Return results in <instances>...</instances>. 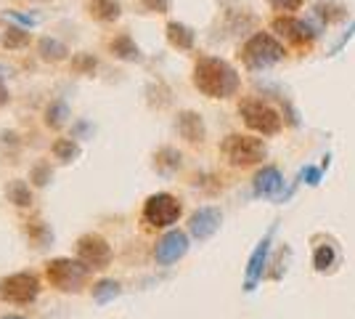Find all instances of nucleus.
I'll list each match as a JSON object with an SVG mask.
<instances>
[{"mask_svg": "<svg viewBox=\"0 0 355 319\" xmlns=\"http://www.w3.org/2000/svg\"><path fill=\"white\" fill-rule=\"evenodd\" d=\"M193 85L209 99H228L239 91L241 80L234 64L218 56H202L193 67Z\"/></svg>", "mask_w": 355, "mask_h": 319, "instance_id": "1", "label": "nucleus"}, {"mask_svg": "<svg viewBox=\"0 0 355 319\" xmlns=\"http://www.w3.org/2000/svg\"><path fill=\"white\" fill-rule=\"evenodd\" d=\"M284 56H286V48L270 32H254L250 40L241 46V61H244V67L252 69V72L268 69V67L279 64Z\"/></svg>", "mask_w": 355, "mask_h": 319, "instance_id": "2", "label": "nucleus"}, {"mask_svg": "<svg viewBox=\"0 0 355 319\" xmlns=\"http://www.w3.org/2000/svg\"><path fill=\"white\" fill-rule=\"evenodd\" d=\"M220 152L234 167H250V165L263 163L268 149H266V144H263V138L244 136V133H231V136L223 138Z\"/></svg>", "mask_w": 355, "mask_h": 319, "instance_id": "3", "label": "nucleus"}, {"mask_svg": "<svg viewBox=\"0 0 355 319\" xmlns=\"http://www.w3.org/2000/svg\"><path fill=\"white\" fill-rule=\"evenodd\" d=\"M239 115H241L244 125L250 131H254V133H260V136H276L282 131V115H279V109H273L263 99H244L239 104Z\"/></svg>", "mask_w": 355, "mask_h": 319, "instance_id": "4", "label": "nucleus"}, {"mask_svg": "<svg viewBox=\"0 0 355 319\" xmlns=\"http://www.w3.org/2000/svg\"><path fill=\"white\" fill-rule=\"evenodd\" d=\"M88 274L90 269L83 261H72V259H53L45 266L48 282L56 290H64V293H77V290L85 285Z\"/></svg>", "mask_w": 355, "mask_h": 319, "instance_id": "5", "label": "nucleus"}, {"mask_svg": "<svg viewBox=\"0 0 355 319\" xmlns=\"http://www.w3.org/2000/svg\"><path fill=\"white\" fill-rule=\"evenodd\" d=\"M40 293V279L35 274L19 272L0 279V298L8 304H32Z\"/></svg>", "mask_w": 355, "mask_h": 319, "instance_id": "6", "label": "nucleus"}, {"mask_svg": "<svg viewBox=\"0 0 355 319\" xmlns=\"http://www.w3.org/2000/svg\"><path fill=\"white\" fill-rule=\"evenodd\" d=\"M180 202L178 197L173 195H167V192H157V195H151V197L144 202V218H146V224L151 227H173L178 218H180Z\"/></svg>", "mask_w": 355, "mask_h": 319, "instance_id": "7", "label": "nucleus"}, {"mask_svg": "<svg viewBox=\"0 0 355 319\" xmlns=\"http://www.w3.org/2000/svg\"><path fill=\"white\" fill-rule=\"evenodd\" d=\"M77 259L88 269H106L112 263V247L101 234H83L77 240Z\"/></svg>", "mask_w": 355, "mask_h": 319, "instance_id": "8", "label": "nucleus"}, {"mask_svg": "<svg viewBox=\"0 0 355 319\" xmlns=\"http://www.w3.org/2000/svg\"><path fill=\"white\" fill-rule=\"evenodd\" d=\"M276 224L268 229V234L257 243V247L252 250L250 261H247V277H244V290H254L257 288V282L263 279V274H266V266H268V256H270V245H273V234H276Z\"/></svg>", "mask_w": 355, "mask_h": 319, "instance_id": "9", "label": "nucleus"}, {"mask_svg": "<svg viewBox=\"0 0 355 319\" xmlns=\"http://www.w3.org/2000/svg\"><path fill=\"white\" fill-rule=\"evenodd\" d=\"M273 32H279L292 46H308L318 38V32L311 27V22H302L297 16H276L273 19Z\"/></svg>", "mask_w": 355, "mask_h": 319, "instance_id": "10", "label": "nucleus"}, {"mask_svg": "<svg viewBox=\"0 0 355 319\" xmlns=\"http://www.w3.org/2000/svg\"><path fill=\"white\" fill-rule=\"evenodd\" d=\"M186 253H189V234L180 229H170L154 247V259L159 266H170V263L183 259Z\"/></svg>", "mask_w": 355, "mask_h": 319, "instance_id": "11", "label": "nucleus"}, {"mask_svg": "<svg viewBox=\"0 0 355 319\" xmlns=\"http://www.w3.org/2000/svg\"><path fill=\"white\" fill-rule=\"evenodd\" d=\"M223 224V213L220 208H215V205H205V208H199V211L191 213V218H189V231H191V237L196 240H209Z\"/></svg>", "mask_w": 355, "mask_h": 319, "instance_id": "12", "label": "nucleus"}, {"mask_svg": "<svg viewBox=\"0 0 355 319\" xmlns=\"http://www.w3.org/2000/svg\"><path fill=\"white\" fill-rule=\"evenodd\" d=\"M282 189H284V176L276 165L260 167V170L254 173V179H252V192H254L257 197L279 199V192H282Z\"/></svg>", "mask_w": 355, "mask_h": 319, "instance_id": "13", "label": "nucleus"}, {"mask_svg": "<svg viewBox=\"0 0 355 319\" xmlns=\"http://www.w3.org/2000/svg\"><path fill=\"white\" fill-rule=\"evenodd\" d=\"M175 128H178V133H180V138H186L189 144H202L205 136H207V128H205L202 115L193 112V109H186V112L178 115Z\"/></svg>", "mask_w": 355, "mask_h": 319, "instance_id": "14", "label": "nucleus"}, {"mask_svg": "<svg viewBox=\"0 0 355 319\" xmlns=\"http://www.w3.org/2000/svg\"><path fill=\"white\" fill-rule=\"evenodd\" d=\"M167 40H170V46L178 48V51H191L193 43H196V32L189 27V24H183V22H170L167 27Z\"/></svg>", "mask_w": 355, "mask_h": 319, "instance_id": "15", "label": "nucleus"}, {"mask_svg": "<svg viewBox=\"0 0 355 319\" xmlns=\"http://www.w3.org/2000/svg\"><path fill=\"white\" fill-rule=\"evenodd\" d=\"M313 30L321 35V30H324L326 24H334V22H340V19H345V8L342 6H337V3H318L315 8H313Z\"/></svg>", "mask_w": 355, "mask_h": 319, "instance_id": "16", "label": "nucleus"}, {"mask_svg": "<svg viewBox=\"0 0 355 319\" xmlns=\"http://www.w3.org/2000/svg\"><path fill=\"white\" fill-rule=\"evenodd\" d=\"M109 48H112V54L122 61H144V51H141V46L135 43L130 35H117Z\"/></svg>", "mask_w": 355, "mask_h": 319, "instance_id": "17", "label": "nucleus"}, {"mask_svg": "<svg viewBox=\"0 0 355 319\" xmlns=\"http://www.w3.org/2000/svg\"><path fill=\"white\" fill-rule=\"evenodd\" d=\"M180 165H183V154L178 152L175 147H162L159 152L154 154V167H157L162 176H173Z\"/></svg>", "mask_w": 355, "mask_h": 319, "instance_id": "18", "label": "nucleus"}, {"mask_svg": "<svg viewBox=\"0 0 355 319\" xmlns=\"http://www.w3.org/2000/svg\"><path fill=\"white\" fill-rule=\"evenodd\" d=\"M37 54H40V59H45V61H64L69 56V48L64 46L59 38L45 35V38L37 40Z\"/></svg>", "mask_w": 355, "mask_h": 319, "instance_id": "19", "label": "nucleus"}, {"mask_svg": "<svg viewBox=\"0 0 355 319\" xmlns=\"http://www.w3.org/2000/svg\"><path fill=\"white\" fill-rule=\"evenodd\" d=\"M88 11L98 22H117L122 16V6L119 0H88Z\"/></svg>", "mask_w": 355, "mask_h": 319, "instance_id": "20", "label": "nucleus"}, {"mask_svg": "<svg viewBox=\"0 0 355 319\" xmlns=\"http://www.w3.org/2000/svg\"><path fill=\"white\" fill-rule=\"evenodd\" d=\"M6 197L8 202H14L16 208H30L32 205V189L27 181L21 179H14V181L6 183Z\"/></svg>", "mask_w": 355, "mask_h": 319, "instance_id": "21", "label": "nucleus"}, {"mask_svg": "<svg viewBox=\"0 0 355 319\" xmlns=\"http://www.w3.org/2000/svg\"><path fill=\"white\" fill-rule=\"evenodd\" d=\"M69 117H72V112H69V104L64 99H56L45 106V125L48 128H64Z\"/></svg>", "mask_w": 355, "mask_h": 319, "instance_id": "22", "label": "nucleus"}, {"mask_svg": "<svg viewBox=\"0 0 355 319\" xmlns=\"http://www.w3.org/2000/svg\"><path fill=\"white\" fill-rule=\"evenodd\" d=\"M334 263H337V250H334V245H318L315 253H313V266H315V272H321V274L331 272Z\"/></svg>", "mask_w": 355, "mask_h": 319, "instance_id": "23", "label": "nucleus"}, {"mask_svg": "<svg viewBox=\"0 0 355 319\" xmlns=\"http://www.w3.org/2000/svg\"><path fill=\"white\" fill-rule=\"evenodd\" d=\"M80 144H77V138H59L56 144H53V157L61 160V163H74L77 157H80Z\"/></svg>", "mask_w": 355, "mask_h": 319, "instance_id": "24", "label": "nucleus"}, {"mask_svg": "<svg viewBox=\"0 0 355 319\" xmlns=\"http://www.w3.org/2000/svg\"><path fill=\"white\" fill-rule=\"evenodd\" d=\"M119 293H122V285L114 282V279H101V282H96L93 285V301L96 304H109V301H114Z\"/></svg>", "mask_w": 355, "mask_h": 319, "instance_id": "25", "label": "nucleus"}, {"mask_svg": "<svg viewBox=\"0 0 355 319\" xmlns=\"http://www.w3.org/2000/svg\"><path fill=\"white\" fill-rule=\"evenodd\" d=\"M0 43L3 48H24L30 43V30H24V27H8V30L0 35Z\"/></svg>", "mask_w": 355, "mask_h": 319, "instance_id": "26", "label": "nucleus"}, {"mask_svg": "<svg viewBox=\"0 0 355 319\" xmlns=\"http://www.w3.org/2000/svg\"><path fill=\"white\" fill-rule=\"evenodd\" d=\"M27 234H30L32 243L37 245V247H45V245L53 243V231H51V227H48L45 221H30Z\"/></svg>", "mask_w": 355, "mask_h": 319, "instance_id": "27", "label": "nucleus"}, {"mask_svg": "<svg viewBox=\"0 0 355 319\" xmlns=\"http://www.w3.org/2000/svg\"><path fill=\"white\" fill-rule=\"evenodd\" d=\"M72 67L80 72V75H93V69L98 67V59L90 56V54H77L72 59Z\"/></svg>", "mask_w": 355, "mask_h": 319, "instance_id": "28", "label": "nucleus"}, {"mask_svg": "<svg viewBox=\"0 0 355 319\" xmlns=\"http://www.w3.org/2000/svg\"><path fill=\"white\" fill-rule=\"evenodd\" d=\"M30 179L35 186H48V181L53 179V170H51V165L48 163H37V165L32 167Z\"/></svg>", "mask_w": 355, "mask_h": 319, "instance_id": "29", "label": "nucleus"}, {"mask_svg": "<svg viewBox=\"0 0 355 319\" xmlns=\"http://www.w3.org/2000/svg\"><path fill=\"white\" fill-rule=\"evenodd\" d=\"M324 179V167H315V165H308L300 170V181L311 183V186H318Z\"/></svg>", "mask_w": 355, "mask_h": 319, "instance_id": "30", "label": "nucleus"}, {"mask_svg": "<svg viewBox=\"0 0 355 319\" xmlns=\"http://www.w3.org/2000/svg\"><path fill=\"white\" fill-rule=\"evenodd\" d=\"M268 3H270L276 11H284L286 16H292V11H300V8H302L305 0H268Z\"/></svg>", "mask_w": 355, "mask_h": 319, "instance_id": "31", "label": "nucleus"}, {"mask_svg": "<svg viewBox=\"0 0 355 319\" xmlns=\"http://www.w3.org/2000/svg\"><path fill=\"white\" fill-rule=\"evenodd\" d=\"M6 19H11V22H16L19 27H24V30H32L35 24H37V19L35 16H27V14H19V11H6Z\"/></svg>", "mask_w": 355, "mask_h": 319, "instance_id": "32", "label": "nucleus"}, {"mask_svg": "<svg viewBox=\"0 0 355 319\" xmlns=\"http://www.w3.org/2000/svg\"><path fill=\"white\" fill-rule=\"evenodd\" d=\"M146 11H154V14H164L170 8V0H141Z\"/></svg>", "mask_w": 355, "mask_h": 319, "instance_id": "33", "label": "nucleus"}, {"mask_svg": "<svg viewBox=\"0 0 355 319\" xmlns=\"http://www.w3.org/2000/svg\"><path fill=\"white\" fill-rule=\"evenodd\" d=\"M88 133H93V125L88 120H77L72 125V138H85Z\"/></svg>", "mask_w": 355, "mask_h": 319, "instance_id": "34", "label": "nucleus"}, {"mask_svg": "<svg viewBox=\"0 0 355 319\" xmlns=\"http://www.w3.org/2000/svg\"><path fill=\"white\" fill-rule=\"evenodd\" d=\"M350 38H355V22H353V27H350V30L345 32V35H342L340 40H337V46L331 48V51H329V54H331V56H337V54H340L342 48L347 46V43H350Z\"/></svg>", "mask_w": 355, "mask_h": 319, "instance_id": "35", "label": "nucleus"}, {"mask_svg": "<svg viewBox=\"0 0 355 319\" xmlns=\"http://www.w3.org/2000/svg\"><path fill=\"white\" fill-rule=\"evenodd\" d=\"M0 144H3V147H8V144H11V147H19V136H16L14 131H3V133H0Z\"/></svg>", "mask_w": 355, "mask_h": 319, "instance_id": "36", "label": "nucleus"}, {"mask_svg": "<svg viewBox=\"0 0 355 319\" xmlns=\"http://www.w3.org/2000/svg\"><path fill=\"white\" fill-rule=\"evenodd\" d=\"M11 101V96H8V85L3 83V77H0V106H6Z\"/></svg>", "mask_w": 355, "mask_h": 319, "instance_id": "37", "label": "nucleus"}, {"mask_svg": "<svg viewBox=\"0 0 355 319\" xmlns=\"http://www.w3.org/2000/svg\"><path fill=\"white\" fill-rule=\"evenodd\" d=\"M3 319H24V317H16V314H11V317H3Z\"/></svg>", "mask_w": 355, "mask_h": 319, "instance_id": "38", "label": "nucleus"}]
</instances>
